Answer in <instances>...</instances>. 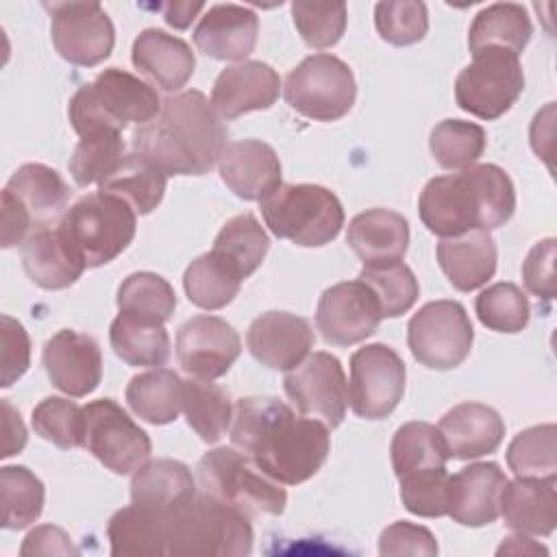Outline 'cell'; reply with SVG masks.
Returning a JSON list of instances; mask_svg holds the SVG:
<instances>
[{"instance_id":"cell-1","label":"cell","mask_w":557,"mask_h":557,"mask_svg":"<svg viewBox=\"0 0 557 557\" xmlns=\"http://www.w3.org/2000/svg\"><path fill=\"white\" fill-rule=\"evenodd\" d=\"M228 431L233 446L281 485L311 479L331 450L329 429L320 420L298 416L274 396L239 398Z\"/></svg>"},{"instance_id":"cell-2","label":"cell","mask_w":557,"mask_h":557,"mask_svg":"<svg viewBox=\"0 0 557 557\" xmlns=\"http://www.w3.org/2000/svg\"><path fill=\"white\" fill-rule=\"evenodd\" d=\"M228 131L202 91L168 96L159 115L131 135L135 154L165 176H202L226 148Z\"/></svg>"},{"instance_id":"cell-3","label":"cell","mask_w":557,"mask_h":557,"mask_svg":"<svg viewBox=\"0 0 557 557\" xmlns=\"http://www.w3.org/2000/svg\"><path fill=\"white\" fill-rule=\"evenodd\" d=\"M418 211L422 224L442 239L470 231H492L511 220L516 189L503 168L476 163L431 178L420 191Z\"/></svg>"},{"instance_id":"cell-4","label":"cell","mask_w":557,"mask_h":557,"mask_svg":"<svg viewBox=\"0 0 557 557\" xmlns=\"http://www.w3.org/2000/svg\"><path fill=\"white\" fill-rule=\"evenodd\" d=\"M159 509L165 557H235L252 550L248 516L202 492Z\"/></svg>"},{"instance_id":"cell-5","label":"cell","mask_w":557,"mask_h":557,"mask_svg":"<svg viewBox=\"0 0 557 557\" xmlns=\"http://www.w3.org/2000/svg\"><path fill=\"white\" fill-rule=\"evenodd\" d=\"M157 89L139 76L107 67L91 83L78 87L67 104L72 128L81 135L122 133L128 124L144 126L161 111Z\"/></svg>"},{"instance_id":"cell-6","label":"cell","mask_w":557,"mask_h":557,"mask_svg":"<svg viewBox=\"0 0 557 557\" xmlns=\"http://www.w3.org/2000/svg\"><path fill=\"white\" fill-rule=\"evenodd\" d=\"M59 228L85 268H100L128 248L137 213L122 198L98 189L67 207Z\"/></svg>"},{"instance_id":"cell-7","label":"cell","mask_w":557,"mask_h":557,"mask_svg":"<svg viewBox=\"0 0 557 557\" xmlns=\"http://www.w3.org/2000/svg\"><path fill=\"white\" fill-rule=\"evenodd\" d=\"M261 215L276 237L305 248L333 242L344 226L339 198L313 183H281L261 200Z\"/></svg>"},{"instance_id":"cell-8","label":"cell","mask_w":557,"mask_h":557,"mask_svg":"<svg viewBox=\"0 0 557 557\" xmlns=\"http://www.w3.org/2000/svg\"><path fill=\"white\" fill-rule=\"evenodd\" d=\"M198 490L242 513L278 516L285 511L287 492L281 483L265 476L235 446H220L205 453L198 461Z\"/></svg>"},{"instance_id":"cell-9","label":"cell","mask_w":557,"mask_h":557,"mask_svg":"<svg viewBox=\"0 0 557 557\" xmlns=\"http://www.w3.org/2000/svg\"><path fill=\"white\" fill-rule=\"evenodd\" d=\"M283 96L296 113L315 122H335L352 109L357 83L342 59L318 52L287 74Z\"/></svg>"},{"instance_id":"cell-10","label":"cell","mask_w":557,"mask_h":557,"mask_svg":"<svg viewBox=\"0 0 557 557\" xmlns=\"http://www.w3.org/2000/svg\"><path fill=\"white\" fill-rule=\"evenodd\" d=\"M524 89L520 57L505 48H485L472 54L455 78L457 104L479 120L505 115Z\"/></svg>"},{"instance_id":"cell-11","label":"cell","mask_w":557,"mask_h":557,"mask_svg":"<svg viewBox=\"0 0 557 557\" xmlns=\"http://www.w3.org/2000/svg\"><path fill=\"white\" fill-rule=\"evenodd\" d=\"M474 342V329L463 305L433 300L420 307L407 324V344L413 359L431 370L461 366Z\"/></svg>"},{"instance_id":"cell-12","label":"cell","mask_w":557,"mask_h":557,"mask_svg":"<svg viewBox=\"0 0 557 557\" xmlns=\"http://www.w3.org/2000/svg\"><path fill=\"white\" fill-rule=\"evenodd\" d=\"M83 448L113 474L135 472L152 453L148 433L111 398L83 407Z\"/></svg>"},{"instance_id":"cell-13","label":"cell","mask_w":557,"mask_h":557,"mask_svg":"<svg viewBox=\"0 0 557 557\" xmlns=\"http://www.w3.org/2000/svg\"><path fill=\"white\" fill-rule=\"evenodd\" d=\"M405 363L387 344H368L350 357V407L359 418H387L405 394Z\"/></svg>"},{"instance_id":"cell-14","label":"cell","mask_w":557,"mask_h":557,"mask_svg":"<svg viewBox=\"0 0 557 557\" xmlns=\"http://www.w3.org/2000/svg\"><path fill=\"white\" fill-rule=\"evenodd\" d=\"M283 387L302 416L320 420L326 429L342 424L350 396L344 368L335 355L324 350L307 355L285 372Z\"/></svg>"},{"instance_id":"cell-15","label":"cell","mask_w":557,"mask_h":557,"mask_svg":"<svg viewBox=\"0 0 557 557\" xmlns=\"http://www.w3.org/2000/svg\"><path fill=\"white\" fill-rule=\"evenodd\" d=\"M50 37L54 50L72 65L94 67L102 63L115 44V28L98 2H52Z\"/></svg>"},{"instance_id":"cell-16","label":"cell","mask_w":557,"mask_h":557,"mask_svg":"<svg viewBox=\"0 0 557 557\" xmlns=\"http://www.w3.org/2000/svg\"><path fill=\"white\" fill-rule=\"evenodd\" d=\"M381 307L363 281H342L326 287L318 300L315 326L329 344L352 346L368 339L381 324Z\"/></svg>"},{"instance_id":"cell-17","label":"cell","mask_w":557,"mask_h":557,"mask_svg":"<svg viewBox=\"0 0 557 557\" xmlns=\"http://www.w3.org/2000/svg\"><path fill=\"white\" fill-rule=\"evenodd\" d=\"M242 339L237 331L218 315H194L176 333V359L196 379H220L237 361Z\"/></svg>"},{"instance_id":"cell-18","label":"cell","mask_w":557,"mask_h":557,"mask_svg":"<svg viewBox=\"0 0 557 557\" xmlns=\"http://www.w3.org/2000/svg\"><path fill=\"white\" fill-rule=\"evenodd\" d=\"M41 359L50 383L67 396L83 398L100 385L102 352L91 335L61 329L44 344Z\"/></svg>"},{"instance_id":"cell-19","label":"cell","mask_w":557,"mask_h":557,"mask_svg":"<svg viewBox=\"0 0 557 557\" xmlns=\"http://www.w3.org/2000/svg\"><path fill=\"white\" fill-rule=\"evenodd\" d=\"M311 324L289 311H268L255 318L246 333L250 355L270 370L296 368L313 348Z\"/></svg>"},{"instance_id":"cell-20","label":"cell","mask_w":557,"mask_h":557,"mask_svg":"<svg viewBox=\"0 0 557 557\" xmlns=\"http://www.w3.org/2000/svg\"><path fill=\"white\" fill-rule=\"evenodd\" d=\"M281 94L278 72L263 61H242L224 67L211 89V107L222 120L270 109Z\"/></svg>"},{"instance_id":"cell-21","label":"cell","mask_w":557,"mask_h":557,"mask_svg":"<svg viewBox=\"0 0 557 557\" xmlns=\"http://www.w3.org/2000/svg\"><path fill=\"white\" fill-rule=\"evenodd\" d=\"M507 476L494 461L461 468L448 481V513L463 527H485L500 516V494Z\"/></svg>"},{"instance_id":"cell-22","label":"cell","mask_w":557,"mask_h":557,"mask_svg":"<svg viewBox=\"0 0 557 557\" xmlns=\"http://www.w3.org/2000/svg\"><path fill=\"white\" fill-rule=\"evenodd\" d=\"M224 185L244 200H263L281 185V161L274 148L261 139L226 144L218 161Z\"/></svg>"},{"instance_id":"cell-23","label":"cell","mask_w":557,"mask_h":557,"mask_svg":"<svg viewBox=\"0 0 557 557\" xmlns=\"http://www.w3.org/2000/svg\"><path fill=\"white\" fill-rule=\"evenodd\" d=\"M259 17L242 4H213L194 28L196 48L218 61H244L257 46Z\"/></svg>"},{"instance_id":"cell-24","label":"cell","mask_w":557,"mask_h":557,"mask_svg":"<svg viewBox=\"0 0 557 557\" xmlns=\"http://www.w3.org/2000/svg\"><path fill=\"white\" fill-rule=\"evenodd\" d=\"M448 457L476 459L494 453L505 435L500 413L483 403H461L448 409L437 424Z\"/></svg>"},{"instance_id":"cell-25","label":"cell","mask_w":557,"mask_h":557,"mask_svg":"<svg viewBox=\"0 0 557 557\" xmlns=\"http://www.w3.org/2000/svg\"><path fill=\"white\" fill-rule=\"evenodd\" d=\"M22 265L28 278L44 289H65L85 272V263L54 224L35 228L22 244Z\"/></svg>"},{"instance_id":"cell-26","label":"cell","mask_w":557,"mask_h":557,"mask_svg":"<svg viewBox=\"0 0 557 557\" xmlns=\"http://www.w3.org/2000/svg\"><path fill=\"white\" fill-rule=\"evenodd\" d=\"M133 65L163 91H181L194 74L196 57L191 48L161 28L141 30L131 50Z\"/></svg>"},{"instance_id":"cell-27","label":"cell","mask_w":557,"mask_h":557,"mask_svg":"<svg viewBox=\"0 0 557 557\" xmlns=\"http://www.w3.org/2000/svg\"><path fill=\"white\" fill-rule=\"evenodd\" d=\"M500 516L505 524L529 537H546L557 524V492L555 479L507 481L500 494Z\"/></svg>"},{"instance_id":"cell-28","label":"cell","mask_w":557,"mask_h":557,"mask_svg":"<svg viewBox=\"0 0 557 557\" xmlns=\"http://www.w3.org/2000/svg\"><path fill=\"white\" fill-rule=\"evenodd\" d=\"M346 244L363 265L403 261L409 246V222L392 209H368L350 220Z\"/></svg>"},{"instance_id":"cell-29","label":"cell","mask_w":557,"mask_h":557,"mask_svg":"<svg viewBox=\"0 0 557 557\" xmlns=\"http://www.w3.org/2000/svg\"><path fill=\"white\" fill-rule=\"evenodd\" d=\"M435 255L442 272L459 292H472L485 285L496 272V244L490 231L444 237Z\"/></svg>"},{"instance_id":"cell-30","label":"cell","mask_w":557,"mask_h":557,"mask_svg":"<svg viewBox=\"0 0 557 557\" xmlns=\"http://www.w3.org/2000/svg\"><path fill=\"white\" fill-rule=\"evenodd\" d=\"M33 215L35 226H48L57 215H63L70 189L61 174L44 163H24L20 165L7 187Z\"/></svg>"},{"instance_id":"cell-31","label":"cell","mask_w":557,"mask_h":557,"mask_svg":"<svg viewBox=\"0 0 557 557\" xmlns=\"http://www.w3.org/2000/svg\"><path fill=\"white\" fill-rule=\"evenodd\" d=\"M533 33L529 13L516 2H496L481 9L468 30L470 52L485 48H505L520 54Z\"/></svg>"},{"instance_id":"cell-32","label":"cell","mask_w":557,"mask_h":557,"mask_svg":"<svg viewBox=\"0 0 557 557\" xmlns=\"http://www.w3.org/2000/svg\"><path fill=\"white\" fill-rule=\"evenodd\" d=\"M109 342L113 352L128 366L159 368L170 357V335L163 322L122 313L111 322Z\"/></svg>"},{"instance_id":"cell-33","label":"cell","mask_w":557,"mask_h":557,"mask_svg":"<svg viewBox=\"0 0 557 557\" xmlns=\"http://www.w3.org/2000/svg\"><path fill=\"white\" fill-rule=\"evenodd\" d=\"M126 403L137 418L150 424H170L181 413L183 379L168 368L135 374L126 385Z\"/></svg>"},{"instance_id":"cell-34","label":"cell","mask_w":557,"mask_h":557,"mask_svg":"<svg viewBox=\"0 0 557 557\" xmlns=\"http://www.w3.org/2000/svg\"><path fill=\"white\" fill-rule=\"evenodd\" d=\"M233 409L235 407L226 387L196 376L183 381L181 411L202 442L215 444L222 435H226L233 422Z\"/></svg>"},{"instance_id":"cell-35","label":"cell","mask_w":557,"mask_h":557,"mask_svg":"<svg viewBox=\"0 0 557 557\" xmlns=\"http://www.w3.org/2000/svg\"><path fill=\"white\" fill-rule=\"evenodd\" d=\"M196 494L189 468L174 459H152L133 472L131 500L148 507H170Z\"/></svg>"},{"instance_id":"cell-36","label":"cell","mask_w":557,"mask_h":557,"mask_svg":"<svg viewBox=\"0 0 557 557\" xmlns=\"http://www.w3.org/2000/svg\"><path fill=\"white\" fill-rule=\"evenodd\" d=\"M107 537L111 555L161 557V509L137 503L117 509L107 524Z\"/></svg>"},{"instance_id":"cell-37","label":"cell","mask_w":557,"mask_h":557,"mask_svg":"<svg viewBox=\"0 0 557 557\" xmlns=\"http://www.w3.org/2000/svg\"><path fill=\"white\" fill-rule=\"evenodd\" d=\"M183 287L191 305L215 311L233 302V298L239 294L242 278L226 261L209 250L187 265Z\"/></svg>"},{"instance_id":"cell-38","label":"cell","mask_w":557,"mask_h":557,"mask_svg":"<svg viewBox=\"0 0 557 557\" xmlns=\"http://www.w3.org/2000/svg\"><path fill=\"white\" fill-rule=\"evenodd\" d=\"M270 239L252 213L231 218L215 235L211 252L226 261L239 278H248L265 259Z\"/></svg>"},{"instance_id":"cell-39","label":"cell","mask_w":557,"mask_h":557,"mask_svg":"<svg viewBox=\"0 0 557 557\" xmlns=\"http://www.w3.org/2000/svg\"><path fill=\"white\" fill-rule=\"evenodd\" d=\"M389 455L396 476L431 468H446V461L450 459L440 429L429 422L403 424L392 437Z\"/></svg>"},{"instance_id":"cell-40","label":"cell","mask_w":557,"mask_h":557,"mask_svg":"<svg viewBox=\"0 0 557 557\" xmlns=\"http://www.w3.org/2000/svg\"><path fill=\"white\" fill-rule=\"evenodd\" d=\"M168 176L139 154H126L124 163L100 183V191L113 194L128 202L137 215H146L163 200Z\"/></svg>"},{"instance_id":"cell-41","label":"cell","mask_w":557,"mask_h":557,"mask_svg":"<svg viewBox=\"0 0 557 557\" xmlns=\"http://www.w3.org/2000/svg\"><path fill=\"white\" fill-rule=\"evenodd\" d=\"M46 490L39 476L24 466L0 468V505L2 527L11 531L26 529L44 511Z\"/></svg>"},{"instance_id":"cell-42","label":"cell","mask_w":557,"mask_h":557,"mask_svg":"<svg viewBox=\"0 0 557 557\" xmlns=\"http://www.w3.org/2000/svg\"><path fill=\"white\" fill-rule=\"evenodd\" d=\"M126 159L122 133H96L81 137L70 157L67 170L78 187L104 183Z\"/></svg>"},{"instance_id":"cell-43","label":"cell","mask_w":557,"mask_h":557,"mask_svg":"<svg viewBox=\"0 0 557 557\" xmlns=\"http://www.w3.org/2000/svg\"><path fill=\"white\" fill-rule=\"evenodd\" d=\"M487 144L483 126L466 120H442L433 126L429 148L446 170H466L479 161Z\"/></svg>"},{"instance_id":"cell-44","label":"cell","mask_w":557,"mask_h":557,"mask_svg":"<svg viewBox=\"0 0 557 557\" xmlns=\"http://www.w3.org/2000/svg\"><path fill=\"white\" fill-rule=\"evenodd\" d=\"M507 463L516 476L555 479L557 474L555 424H537L520 431L507 448Z\"/></svg>"},{"instance_id":"cell-45","label":"cell","mask_w":557,"mask_h":557,"mask_svg":"<svg viewBox=\"0 0 557 557\" xmlns=\"http://www.w3.org/2000/svg\"><path fill=\"white\" fill-rule=\"evenodd\" d=\"M117 309L168 322L176 309V294L172 285L154 272H133L117 287Z\"/></svg>"},{"instance_id":"cell-46","label":"cell","mask_w":557,"mask_h":557,"mask_svg":"<svg viewBox=\"0 0 557 557\" xmlns=\"http://www.w3.org/2000/svg\"><path fill=\"white\" fill-rule=\"evenodd\" d=\"M376 296L383 318H398L407 313L418 300L420 285L411 268L403 261L383 265H363L359 276Z\"/></svg>"},{"instance_id":"cell-47","label":"cell","mask_w":557,"mask_h":557,"mask_svg":"<svg viewBox=\"0 0 557 557\" xmlns=\"http://www.w3.org/2000/svg\"><path fill=\"white\" fill-rule=\"evenodd\" d=\"M474 311L481 324L496 333H518L529 324L531 315L529 298L513 283H494L485 287L474 300Z\"/></svg>"},{"instance_id":"cell-48","label":"cell","mask_w":557,"mask_h":557,"mask_svg":"<svg viewBox=\"0 0 557 557\" xmlns=\"http://www.w3.org/2000/svg\"><path fill=\"white\" fill-rule=\"evenodd\" d=\"M33 429L46 442L70 450L83 446V407L61 396H48L33 409Z\"/></svg>"},{"instance_id":"cell-49","label":"cell","mask_w":557,"mask_h":557,"mask_svg":"<svg viewBox=\"0 0 557 557\" xmlns=\"http://www.w3.org/2000/svg\"><path fill=\"white\" fill-rule=\"evenodd\" d=\"M294 26L309 48L335 46L348 22L344 2H292Z\"/></svg>"},{"instance_id":"cell-50","label":"cell","mask_w":557,"mask_h":557,"mask_svg":"<svg viewBox=\"0 0 557 557\" xmlns=\"http://www.w3.org/2000/svg\"><path fill=\"white\" fill-rule=\"evenodd\" d=\"M374 26L392 46L418 44L429 30V11L424 2L396 0L374 7Z\"/></svg>"},{"instance_id":"cell-51","label":"cell","mask_w":557,"mask_h":557,"mask_svg":"<svg viewBox=\"0 0 557 557\" xmlns=\"http://www.w3.org/2000/svg\"><path fill=\"white\" fill-rule=\"evenodd\" d=\"M400 500L409 513L422 518H440L448 513V481L446 468H431L398 476Z\"/></svg>"},{"instance_id":"cell-52","label":"cell","mask_w":557,"mask_h":557,"mask_svg":"<svg viewBox=\"0 0 557 557\" xmlns=\"http://www.w3.org/2000/svg\"><path fill=\"white\" fill-rule=\"evenodd\" d=\"M0 385L11 387L30 366V337L22 322L0 315Z\"/></svg>"},{"instance_id":"cell-53","label":"cell","mask_w":557,"mask_h":557,"mask_svg":"<svg viewBox=\"0 0 557 557\" xmlns=\"http://www.w3.org/2000/svg\"><path fill=\"white\" fill-rule=\"evenodd\" d=\"M555 237H546L529 250L522 263L524 287L542 300H553L555 296Z\"/></svg>"},{"instance_id":"cell-54","label":"cell","mask_w":557,"mask_h":557,"mask_svg":"<svg viewBox=\"0 0 557 557\" xmlns=\"http://www.w3.org/2000/svg\"><path fill=\"white\" fill-rule=\"evenodd\" d=\"M381 555H437V542L433 533L420 524L398 520L389 524L379 537Z\"/></svg>"},{"instance_id":"cell-55","label":"cell","mask_w":557,"mask_h":557,"mask_svg":"<svg viewBox=\"0 0 557 557\" xmlns=\"http://www.w3.org/2000/svg\"><path fill=\"white\" fill-rule=\"evenodd\" d=\"M33 224L35 220L28 213V209L9 189H2V233H0L2 248H13L17 244H24L30 235Z\"/></svg>"},{"instance_id":"cell-56","label":"cell","mask_w":557,"mask_h":557,"mask_svg":"<svg viewBox=\"0 0 557 557\" xmlns=\"http://www.w3.org/2000/svg\"><path fill=\"white\" fill-rule=\"evenodd\" d=\"M20 553L24 557L26 555H78V548L72 544V537L63 529L54 524H41L28 531Z\"/></svg>"},{"instance_id":"cell-57","label":"cell","mask_w":557,"mask_h":557,"mask_svg":"<svg viewBox=\"0 0 557 557\" xmlns=\"http://www.w3.org/2000/svg\"><path fill=\"white\" fill-rule=\"evenodd\" d=\"M2 431H4V442H2V457H11L22 453V448L26 446V426L22 422L20 411L7 400L2 398Z\"/></svg>"},{"instance_id":"cell-58","label":"cell","mask_w":557,"mask_h":557,"mask_svg":"<svg viewBox=\"0 0 557 557\" xmlns=\"http://www.w3.org/2000/svg\"><path fill=\"white\" fill-rule=\"evenodd\" d=\"M202 9H205L202 2H165V4H161L165 22L174 28H187Z\"/></svg>"},{"instance_id":"cell-59","label":"cell","mask_w":557,"mask_h":557,"mask_svg":"<svg viewBox=\"0 0 557 557\" xmlns=\"http://www.w3.org/2000/svg\"><path fill=\"white\" fill-rule=\"evenodd\" d=\"M498 555H537V553H544V555H548V550L544 548V546H540L537 542H533L529 535H522V533H518V535H509V537H505V542L498 546V550H496Z\"/></svg>"}]
</instances>
